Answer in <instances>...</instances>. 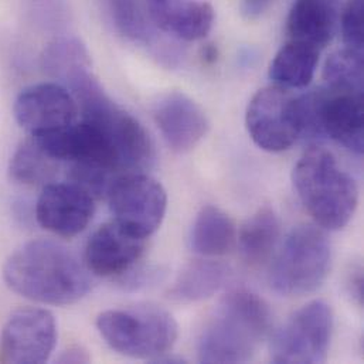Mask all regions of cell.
Masks as SVG:
<instances>
[{
    "mask_svg": "<svg viewBox=\"0 0 364 364\" xmlns=\"http://www.w3.org/2000/svg\"><path fill=\"white\" fill-rule=\"evenodd\" d=\"M3 279L17 295L43 305H71L91 291L85 262L51 240H34L16 250L4 262Z\"/></svg>",
    "mask_w": 364,
    "mask_h": 364,
    "instance_id": "1",
    "label": "cell"
},
{
    "mask_svg": "<svg viewBox=\"0 0 364 364\" xmlns=\"http://www.w3.org/2000/svg\"><path fill=\"white\" fill-rule=\"evenodd\" d=\"M272 314L268 304L248 289H234L220 302L201 332L197 355L201 363H247L268 336Z\"/></svg>",
    "mask_w": 364,
    "mask_h": 364,
    "instance_id": "2",
    "label": "cell"
},
{
    "mask_svg": "<svg viewBox=\"0 0 364 364\" xmlns=\"http://www.w3.org/2000/svg\"><path fill=\"white\" fill-rule=\"evenodd\" d=\"M292 181L306 211L322 228H345L359 203L358 183L332 152L314 146L294 168Z\"/></svg>",
    "mask_w": 364,
    "mask_h": 364,
    "instance_id": "3",
    "label": "cell"
},
{
    "mask_svg": "<svg viewBox=\"0 0 364 364\" xmlns=\"http://www.w3.org/2000/svg\"><path fill=\"white\" fill-rule=\"evenodd\" d=\"M97 329L112 350L138 360L162 362L178 341L175 318L152 305L105 311Z\"/></svg>",
    "mask_w": 364,
    "mask_h": 364,
    "instance_id": "4",
    "label": "cell"
},
{
    "mask_svg": "<svg viewBox=\"0 0 364 364\" xmlns=\"http://www.w3.org/2000/svg\"><path fill=\"white\" fill-rule=\"evenodd\" d=\"M332 261L331 241L322 227H295L274 258L269 285L281 296H304L325 282Z\"/></svg>",
    "mask_w": 364,
    "mask_h": 364,
    "instance_id": "5",
    "label": "cell"
},
{
    "mask_svg": "<svg viewBox=\"0 0 364 364\" xmlns=\"http://www.w3.org/2000/svg\"><path fill=\"white\" fill-rule=\"evenodd\" d=\"M302 135L329 136L352 154L362 156L363 138V94L312 91L299 97Z\"/></svg>",
    "mask_w": 364,
    "mask_h": 364,
    "instance_id": "6",
    "label": "cell"
},
{
    "mask_svg": "<svg viewBox=\"0 0 364 364\" xmlns=\"http://www.w3.org/2000/svg\"><path fill=\"white\" fill-rule=\"evenodd\" d=\"M333 332V315L323 301L298 309L275 333L271 360L278 364L323 363L328 359Z\"/></svg>",
    "mask_w": 364,
    "mask_h": 364,
    "instance_id": "7",
    "label": "cell"
},
{
    "mask_svg": "<svg viewBox=\"0 0 364 364\" xmlns=\"http://www.w3.org/2000/svg\"><path fill=\"white\" fill-rule=\"evenodd\" d=\"M245 125L259 149L288 151L304 132L299 97L278 85L259 90L247 107Z\"/></svg>",
    "mask_w": 364,
    "mask_h": 364,
    "instance_id": "8",
    "label": "cell"
},
{
    "mask_svg": "<svg viewBox=\"0 0 364 364\" xmlns=\"http://www.w3.org/2000/svg\"><path fill=\"white\" fill-rule=\"evenodd\" d=\"M107 196L114 221L142 238L151 237L161 227L168 210L164 186L141 172L114 178Z\"/></svg>",
    "mask_w": 364,
    "mask_h": 364,
    "instance_id": "9",
    "label": "cell"
},
{
    "mask_svg": "<svg viewBox=\"0 0 364 364\" xmlns=\"http://www.w3.org/2000/svg\"><path fill=\"white\" fill-rule=\"evenodd\" d=\"M57 343L54 315L43 308H24L10 315L0 335V359L4 363L47 362Z\"/></svg>",
    "mask_w": 364,
    "mask_h": 364,
    "instance_id": "10",
    "label": "cell"
},
{
    "mask_svg": "<svg viewBox=\"0 0 364 364\" xmlns=\"http://www.w3.org/2000/svg\"><path fill=\"white\" fill-rule=\"evenodd\" d=\"M18 125L31 136L53 132L77 121L78 105L61 84L44 82L26 88L13 107Z\"/></svg>",
    "mask_w": 364,
    "mask_h": 364,
    "instance_id": "11",
    "label": "cell"
},
{
    "mask_svg": "<svg viewBox=\"0 0 364 364\" xmlns=\"http://www.w3.org/2000/svg\"><path fill=\"white\" fill-rule=\"evenodd\" d=\"M95 213V198L74 183L46 184L36 204L37 223L47 231L71 238L81 234Z\"/></svg>",
    "mask_w": 364,
    "mask_h": 364,
    "instance_id": "12",
    "label": "cell"
},
{
    "mask_svg": "<svg viewBox=\"0 0 364 364\" xmlns=\"http://www.w3.org/2000/svg\"><path fill=\"white\" fill-rule=\"evenodd\" d=\"M146 238H142L117 221L101 225L85 247V265L102 278H122L142 258Z\"/></svg>",
    "mask_w": 364,
    "mask_h": 364,
    "instance_id": "13",
    "label": "cell"
},
{
    "mask_svg": "<svg viewBox=\"0 0 364 364\" xmlns=\"http://www.w3.org/2000/svg\"><path fill=\"white\" fill-rule=\"evenodd\" d=\"M154 118L166 144L178 154L194 149L210 128L204 111L182 92L162 97L155 104Z\"/></svg>",
    "mask_w": 364,
    "mask_h": 364,
    "instance_id": "14",
    "label": "cell"
},
{
    "mask_svg": "<svg viewBox=\"0 0 364 364\" xmlns=\"http://www.w3.org/2000/svg\"><path fill=\"white\" fill-rule=\"evenodd\" d=\"M145 4L156 28L184 41L204 38L214 21V10L205 1L145 0Z\"/></svg>",
    "mask_w": 364,
    "mask_h": 364,
    "instance_id": "15",
    "label": "cell"
},
{
    "mask_svg": "<svg viewBox=\"0 0 364 364\" xmlns=\"http://www.w3.org/2000/svg\"><path fill=\"white\" fill-rule=\"evenodd\" d=\"M336 10L332 0H295L288 16L289 40L322 50L333 37Z\"/></svg>",
    "mask_w": 364,
    "mask_h": 364,
    "instance_id": "16",
    "label": "cell"
},
{
    "mask_svg": "<svg viewBox=\"0 0 364 364\" xmlns=\"http://www.w3.org/2000/svg\"><path fill=\"white\" fill-rule=\"evenodd\" d=\"M230 268L213 259H197L187 264L168 291L175 302L191 304L211 298L227 282Z\"/></svg>",
    "mask_w": 364,
    "mask_h": 364,
    "instance_id": "17",
    "label": "cell"
},
{
    "mask_svg": "<svg viewBox=\"0 0 364 364\" xmlns=\"http://www.w3.org/2000/svg\"><path fill=\"white\" fill-rule=\"evenodd\" d=\"M237 240L235 224L231 217L214 205L203 207L191 225L190 247L207 258L230 252Z\"/></svg>",
    "mask_w": 364,
    "mask_h": 364,
    "instance_id": "18",
    "label": "cell"
},
{
    "mask_svg": "<svg viewBox=\"0 0 364 364\" xmlns=\"http://www.w3.org/2000/svg\"><path fill=\"white\" fill-rule=\"evenodd\" d=\"M321 50L289 40L271 63L269 77L281 88L301 90L308 87L315 75Z\"/></svg>",
    "mask_w": 364,
    "mask_h": 364,
    "instance_id": "19",
    "label": "cell"
},
{
    "mask_svg": "<svg viewBox=\"0 0 364 364\" xmlns=\"http://www.w3.org/2000/svg\"><path fill=\"white\" fill-rule=\"evenodd\" d=\"M281 235L279 218L274 210L264 207L252 214L241 227L237 238L244 261L251 267L271 259Z\"/></svg>",
    "mask_w": 364,
    "mask_h": 364,
    "instance_id": "20",
    "label": "cell"
},
{
    "mask_svg": "<svg viewBox=\"0 0 364 364\" xmlns=\"http://www.w3.org/2000/svg\"><path fill=\"white\" fill-rule=\"evenodd\" d=\"M114 28L127 40L159 50L158 28L152 23L145 0H105Z\"/></svg>",
    "mask_w": 364,
    "mask_h": 364,
    "instance_id": "21",
    "label": "cell"
},
{
    "mask_svg": "<svg viewBox=\"0 0 364 364\" xmlns=\"http://www.w3.org/2000/svg\"><path fill=\"white\" fill-rule=\"evenodd\" d=\"M58 161L47 155L33 139L21 144L10 159V178L26 186H46L55 182Z\"/></svg>",
    "mask_w": 364,
    "mask_h": 364,
    "instance_id": "22",
    "label": "cell"
},
{
    "mask_svg": "<svg viewBox=\"0 0 364 364\" xmlns=\"http://www.w3.org/2000/svg\"><path fill=\"white\" fill-rule=\"evenodd\" d=\"M44 73L64 85L77 73L91 68L90 55L85 46L73 37L57 38L50 43L41 55Z\"/></svg>",
    "mask_w": 364,
    "mask_h": 364,
    "instance_id": "23",
    "label": "cell"
},
{
    "mask_svg": "<svg viewBox=\"0 0 364 364\" xmlns=\"http://www.w3.org/2000/svg\"><path fill=\"white\" fill-rule=\"evenodd\" d=\"M328 88L363 94V51L349 47L333 53L323 68Z\"/></svg>",
    "mask_w": 364,
    "mask_h": 364,
    "instance_id": "24",
    "label": "cell"
},
{
    "mask_svg": "<svg viewBox=\"0 0 364 364\" xmlns=\"http://www.w3.org/2000/svg\"><path fill=\"white\" fill-rule=\"evenodd\" d=\"M342 34L346 47L363 51V0H349L342 16Z\"/></svg>",
    "mask_w": 364,
    "mask_h": 364,
    "instance_id": "25",
    "label": "cell"
},
{
    "mask_svg": "<svg viewBox=\"0 0 364 364\" xmlns=\"http://www.w3.org/2000/svg\"><path fill=\"white\" fill-rule=\"evenodd\" d=\"M274 0H241V13L250 18H258L262 16Z\"/></svg>",
    "mask_w": 364,
    "mask_h": 364,
    "instance_id": "26",
    "label": "cell"
},
{
    "mask_svg": "<svg viewBox=\"0 0 364 364\" xmlns=\"http://www.w3.org/2000/svg\"><path fill=\"white\" fill-rule=\"evenodd\" d=\"M348 288L350 295L359 302L362 304L363 299V275H362V268L358 269H352L348 278Z\"/></svg>",
    "mask_w": 364,
    "mask_h": 364,
    "instance_id": "27",
    "label": "cell"
},
{
    "mask_svg": "<svg viewBox=\"0 0 364 364\" xmlns=\"http://www.w3.org/2000/svg\"><path fill=\"white\" fill-rule=\"evenodd\" d=\"M88 360H90V356L87 355V352H84L80 348H71L65 350L58 359L60 363H87Z\"/></svg>",
    "mask_w": 364,
    "mask_h": 364,
    "instance_id": "28",
    "label": "cell"
},
{
    "mask_svg": "<svg viewBox=\"0 0 364 364\" xmlns=\"http://www.w3.org/2000/svg\"><path fill=\"white\" fill-rule=\"evenodd\" d=\"M215 58H217V51H215V48L211 47V46L205 47V48H204V60L208 61V63H213V61H215Z\"/></svg>",
    "mask_w": 364,
    "mask_h": 364,
    "instance_id": "29",
    "label": "cell"
}]
</instances>
